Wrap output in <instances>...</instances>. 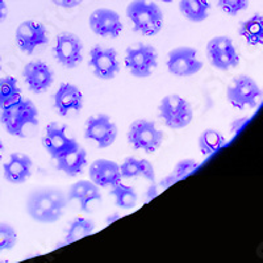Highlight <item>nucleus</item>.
Segmentation results:
<instances>
[{
	"mask_svg": "<svg viewBox=\"0 0 263 263\" xmlns=\"http://www.w3.org/2000/svg\"><path fill=\"white\" fill-rule=\"evenodd\" d=\"M67 194L55 187H42L33 190L27 199L28 215L40 224H54L65 213L69 204Z\"/></svg>",
	"mask_w": 263,
	"mask_h": 263,
	"instance_id": "obj_1",
	"label": "nucleus"
},
{
	"mask_svg": "<svg viewBox=\"0 0 263 263\" xmlns=\"http://www.w3.org/2000/svg\"><path fill=\"white\" fill-rule=\"evenodd\" d=\"M0 123L8 135L27 137V128L39 125V109L30 99L20 98L17 102L0 109Z\"/></svg>",
	"mask_w": 263,
	"mask_h": 263,
	"instance_id": "obj_2",
	"label": "nucleus"
},
{
	"mask_svg": "<svg viewBox=\"0 0 263 263\" xmlns=\"http://www.w3.org/2000/svg\"><path fill=\"white\" fill-rule=\"evenodd\" d=\"M126 17L135 32L146 37L157 36L164 24L163 11L154 0H132L126 7Z\"/></svg>",
	"mask_w": 263,
	"mask_h": 263,
	"instance_id": "obj_3",
	"label": "nucleus"
},
{
	"mask_svg": "<svg viewBox=\"0 0 263 263\" xmlns=\"http://www.w3.org/2000/svg\"><path fill=\"white\" fill-rule=\"evenodd\" d=\"M158 114L164 125L173 130L187 128L194 119V111L189 100L178 93H170L162 98Z\"/></svg>",
	"mask_w": 263,
	"mask_h": 263,
	"instance_id": "obj_4",
	"label": "nucleus"
},
{
	"mask_svg": "<svg viewBox=\"0 0 263 263\" xmlns=\"http://www.w3.org/2000/svg\"><path fill=\"white\" fill-rule=\"evenodd\" d=\"M125 67L135 78H149L158 67V51L149 44H136L125 50Z\"/></svg>",
	"mask_w": 263,
	"mask_h": 263,
	"instance_id": "obj_5",
	"label": "nucleus"
},
{
	"mask_svg": "<svg viewBox=\"0 0 263 263\" xmlns=\"http://www.w3.org/2000/svg\"><path fill=\"white\" fill-rule=\"evenodd\" d=\"M126 138L133 149L152 154L161 147L164 136L163 132L157 128L154 121L137 119L129 125Z\"/></svg>",
	"mask_w": 263,
	"mask_h": 263,
	"instance_id": "obj_6",
	"label": "nucleus"
},
{
	"mask_svg": "<svg viewBox=\"0 0 263 263\" xmlns=\"http://www.w3.org/2000/svg\"><path fill=\"white\" fill-rule=\"evenodd\" d=\"M262 98V90L249 75H238L227 88V99L237 109L255 108Z\"/></svg>",
	"mask_w": 263,
	"mask_h": 263,
	"instance_id": "obj_7",
	"label": "nucleus"
},
{
	"mask_svg": "<svg viewBox=\"0 0 263 263\" xmlns=\"http://www.w3.org/2000/svg\"><path fill=\"white\" fill-rule=\"evenodd\" d=\"M211 65L220 71H228L239 65V55L232 39L228 36L213 37L205 46Z\"/></svg>",
	"mask_w": 263,
	"mask_h": 263,
	"instance_id": "obj_8",
	"label": "nucleus"
},
{
	"mask_svg": "<svg viewBox=\"0 0 263 263\" xmlns=\"http://www.w3.org/2000/svg\"><path fill=\"white\" fill-rule=\"evenodd\" d=\"M119 129L114 120L105 114L90 116L84 124V138L95 142L99 149H107L115 144Z\"/></svg>",
	"mask_w": 263,
	"mask_h": 263,
	"instance_id": "obj_9",
	"label": "nucleus"
},
{
	"mask_svg": "<svg viewBox=\"0 0 263 263\" xmlns=\"http://www.w3.org/2000/svg\"><path fill=\"white\" fill-rule=\"evenodd\" d=\"M167 70L175 77H192L203 69V61L197 55V50L191 46H178L167 54Z\"/></svg>",
	"mask_w": 263,
	"mask_h": 263,
	"instance_id": "obj_10",
	"label": "nucleus"
},
{
	"mask_svg": "<svg viewBox=\"0 0 263 263\" xmlns=\"http://www.w3.org/2000/svg\"><path fill=\"white\" fill-rule=\"evenodd\" d=\"M54 57L66 69H75L83 61V41L74 33L62 32L55 37Z\"/></svg>",
	"mask_w": 263,
	"mask_h": 263,
	"instance_id": "obj_11",
	"label": "nucleus"
},
{
	"mask_svg": "<svg viewBox=\"0 0 263 263\" xmlns=\"http://www.w3.org/2000/svg\"><path fill=\"white\" fill-rule=\"evenodd\" d=\"M88 66L100 81H111L120 72V61L114 48L95 45L90 50Z\"/></svg>",
	"mask_w": 263,
	"mask_h": 263,
	"instance_id": "obj_12",
	"label": "nucleus"
},
{
	"mask_svg": "<svg viewBox=\"0 0 263 263\" xmlns=\"http://www.w3.org/2000/svg\"><path fill=\"white\" fill-rule=\"evenodd\" d=\"M15 40L18 49L23 53L30 55L36 51L37 48L48 44L49 34L44 24L33 20H25L18 24L15 33Z\"/></svg>",
	"mask_w": 263,
	"mask_h": 263,
	"instance_id": "obj_13",
	"label": "nucleus"
},
{
	"mask_svg": "<svg viewBox=\"0 0 263 263\" xmlns=\"http://www.w3.org/2000/svg\"><path fill=\"white\" fill-rule=\"evenodd\" d=\"M88 27L103 39H117L124 28L119 13L109 8L95 9L88 17Z\"/></svg>",
	"mask_w": 263,
	"mask_h": 263,
	"instance_id": "obj_14",
	"label": "nucleus"
},
{
	"mask_svg": "<svg viewBox=\"0 0 263 263\" xmlns=\"http://www.w3.org/2000/svg\"><path fill=\"white\" fill-rule=\"evenodd\" d=\"M23 78L30 92L44 93L54 83V72L48 63L42 61H30L23 69Z\"/></svg>",
	"mask_w": 263,
	"mask_h": 263,
	"instance_id": "obj_15",
	"label": "nucleus"
},
{
	"mask_svg": "<svg viewBox=\"0 0 263 263\" xmlns=\"http://www.w3.org/2000/svg\"><path fill=\"white\" fill-rule=\"evenodd\" d=\"M66 126L58 123H50L46 125L45 133L42 137V145L46 153L51 159H55L61 157L65 152L78 144L75 138L70 137L66 133Z\"/></svg>",
	"mask_w": 263,
	"mask_h": 263,
	"instance_id": "obj_16",
	"label": "nucleus"
},
{
	"mask_svg": "<svg viewBox=\"0 0 263 263\" xmlns=\"http://www.w3.org/2000/svg\"><path fill=\"white\" fill-rule=\"evenodd\" d=\"M83 93L79 90V87L72 83H67V82L61 83L53 96V104L55 108V112L62 117L81 111L83 108Z\"/></svg>",
	"mask_w": 263,
	"mask_h": 263,
	"instance_id": "obj_17",
	"label": "nucleus"
},
{
	"mask_svg": "<svg viewBox=\"0 0 263 263\" xmlns=\"http://www.w3.org/2000/svg\"><path fill=\"white\" fill-rule=\"evenodd\" d=\"M90 180L100 189H111L115 184L121 182L120 164L111 159L100 158L93 161L88 168Z\"/></svg>",
	"mask_w": 263,
	"mask_h": 263,
	"instance_id": "obj_18",
	"label": "nucleus"
},
{
	"mask_svg": "<svg viewBox=\"0 0 263 263\" xmlns=\"http://www.w3.org/2000/svg\"><path fill=\"white\" fill-rule=\"evenodd\" d=\"M33 161L24 153H12L3 164L4 179L11 184H23L32 175Z\"/></svg>",
	"mask_w": 263,
	"mask_h": 263,
	"instance_id": "obj_19",
	"label": "nucleus"
},
{
	"mask_svg": "<svg viewBox=\"0 0 263 263\" xmlns=\"http://www.w3.org/2000/svg\"><path fill=\"white\" fill-rule=\"evenodd\" d=\"M55 166L60 171L66 174L67 177H78L83 173L87 166V153L83 147L78 144L70 147L61 157L55 159Z\"/></svg>",
	"mask_w": 263,
	"mask_h": 263,
	"instance_id": "obj_20",
	"label": "nucleus"
},
{
	"mask_svg": "<svg viewBox=\"0 0 263 263\" xmlns=\"http://www.w3.org/2000/svg\"><path fill=\"white\" fill-rule=\"evenodd\" d=\"M69 201H78L82 212L88 213L91 211L90 204L93 201H102V194L96 184L91 180H79L75 182L67 191Z\"/></svg>",
	"mask_w": 263,
	"mask_h": 263,
	"instance_id": "obj_21",
	"label": "nucleus"
},
{
	"mask_svg": "<svg viewBox=\"0 0 263 263\" xmlns=\"http://www.w3.org/2000/svg\"><path fill=\"white\" fill-rule=\"evenodd\" d=\"M120 175L121 179H132V178H144L150 183L156 182V170L153 163L145 158L126 157L120 164Z\"/></svg>",
	"mask_w": 263,
	"mask_h": 263,
	"instance_id": "obj_22",
	"label": "nucleus"
},
{
	"mask_svg": "<svg viewBox=\"0 0 263 263\" xmlns=\"http://www.w3.org/2000/svg\"><path fill=\"white\" fill-rule=\"evenodd\" d=\"M238 34L251 46L263 44V15H253L239 24Z\"/></svg>",
	"mask_w": 263,
	"mask_h": 263,
	"instance_id": "obj_23",
	"label": "nucleus"
},
{
	"mask_svg": "<svg viewBox=\"0 0 263 263\" xmlns=\"http://www.w3.org/2000/svg\"><path fill=\"white\" fill-rule=\"evenodd\" d=\"M179 11L191 23H203L211 11L210 0H179Z\"/></svg>",
	"mask_w": 263,
	"mask_h": 263,
	"instance_id": "obj_24",
	"label": "nucleus"
},
{
	"mask_svg": "<svg viewBox=\"0 0 263 263\" xmlns=\"http://www.w3.org/2000/svg\"><path fill=\"white\" fill-rule=\"evenodd\" d=\"M225 137L221 132L217 129H205L197 138V146L201 154L211 156L225 145Z\"/></svg>",
	"mask_w": 263,
	"mask_h": 263,
	"instance_id": "obj_25",
	"label": "nucleus"
},
{
	"mask_svg": "<svg viewBox=\"0 0 263 263\" xmlns=\"http://www.w3.org/2000/svg\"><path fill=\"white\" fill-rule=\"evenodd\" d=\"M95 229V224L92 220L87 217H75L70 221L67 232H66V238L63 245L72 243L78 239L84 238V237L90 236Z\"/></svg>",
	"mask_w": 263,
	"mask_h": 263,
	"instance_id": "obj_26",
	"label": "nucleus"
},
{
	"mask_svg": "<svg viewBox=\"0 0 263 263\" xmlns=\"http://www.w3.org/2000/svg\"><path fill=\"white\" fill-rule=\"evenodd\" d=\"M20 98L21 88L18 87L17 79L11 75L0 78V109L17 102Z\"/></svg>",
	"mask_w": 263,
	"mask_h": 263,
	"instance_id": "obj_27",
	"label": "nucleus"
},
{
	"mask_svg": "<svg viewBox=\"0 0 263 263\" xmlns=\"http://www.w3.org/2000/svg\"><path fill=\"white\" fill-rule=\"evenodd\" d=\"M111 195L115 199V204L121 210H132L137 204L138 196L135 189L130 185H125L121 182L111 187Z\"/></svg>",
	"mask_w": 263,
	"mask_h": 263,
	"instance_id": "obj_28",
	"label": "nucleus"
},
{
	"mask_svg": "<svg viewBox=\"0 0 263 263\" xmlns=\"http://www.w3.org/2000/svg\"><path fill=\"white\" fill-rule=\"evenodd\" d=\"M17 243V232L11 224L0 222V253L11 250Z\"/></svg>",
	"mask_w": 263,
	"mask_h": 263,
	"instance_id": "obj_29",
	"label": "nucleus"
},
{
	"mask_svg": "<svg viewBox=\"0 0 263 263\" xmlns=\"http://www.w3.org/2000/svg\"><path fill=\"white\" fill-rule=\"evenodd\" d=\"M216 6L229 16H237L248 8L249 0H216Z\"/></svg>",
	"mask_w": 263,
	"mask_h": 263,
	"instance_id": "obj_30",
	"label": "nucleus"
},
{
	"mask_svg": "<svg viewBox=\"0 0 263 263\" xmlns=\"http://www.w3.org/2000/svg\"><path fill=\"white\" fill-rule=\"evenodd\" d=\"M199 167V163L197 161L192 158H184V159H180V161L177 162V164L174 166L173 171L171 173L177 177L178 180H182L184 179L185 177H189L190 174L192 171H195L196 168Z\"/></svg>",
	"mask_w": 263,
	"mask_h": 263,
	"instance_id": "obj_31",
	"label": "nucleus"
},
{
	"mask_svg": "<svg viewBox=\"0 0 263 263\" xmlns=\"http://www.w3.org/2000/svg\"><path fill=\"white\" fill-rule=\"evenodd\" d=\"M178 182H179V180L177 179V177H175L173 173L167 174L166 177H163L161 180H159V183H158L159 190L168 189V187H171V185L175 184V183H178Z\"/></svg>",
	"mask_w": 263,
	"mask_h": 263,
	"instance_id": "obj_32",
	"label": "nucleus"
},
{
	"mask_svg": "<svg viewBox=\"0 0 263 263\" xmlns=\"http://www.w3.org/2000/svg\"><path fill=\"white\" fill-rule=\"evenodd\" d=\"M249 120H250L249 117H239V119L233 120L229 125L230 132H232V133H238V132L249 123Z\"/></svg>",
	"mask_w": 263,
	"mask_h": 263,
	"instance_id": "obj_33",
	"label": "nucleus"
},
{
	"mask_svg": "<svg viewBox=\"0 0 263 263\" xmlns=\"http://www.w3.org/2000/svg\"><path fill=\"white\" fill-rule=\"evenodd\" d=\"M159 195V185L158 183L153 182L150 183L149 187H147L146 192H145V201L153 200L154 197H157Z\"/></svg>",
	"mask_w": 263,
	"mask_h": 263,
	"instance_id": "obj_34",
	"label": "nucleus"
},
{
	"mask_svg": "<svg viewBox=\"0 0 263 263\" xmlns=\"http://www.w3.org/2000/svg\"><path fill=\"white\" fill-rule=\"evenodd\" d=\"M55 6L61 8H75L83 2V0H51Z\"/></svg>",
	"mask_w": 263,
	"mask_h": 263,
	"instance_id": "obj_35",
	"label": "nucleus"
},
{
	"mask_svg": "<svg viewBox=\"0 0 263 263\" xmlns=\"http://www.w3.org/2000/svg\"><path fill=\"white\" fill-rule=\"evenodd\" d=\"M8 16V7L4 0H0V23H3Z\"/></svg>",
	"mask_w": 263,
	"mask_h": 263,
	"instance_id": "obj_36",
	"label": "nucleus"
},
{
	"mask_svg": "<svg viewBox=\"0 0 263 263\" xmlns=\"http://www.w3.org/2000/svg\"><path fill=\"white\" fill-rule=\"evenodd\" d=\"M120 217H121V215H120L119 212H115V213H112V215L107 216V218H105V224H107V225L112 224V222L117 221V220H119Z\"/></svg>",
	"mask_w": 263,
	"mask_h": 263,
	"instance_id": "obj_37",
	"label": "nucleus"
},
{
	"mask_svg": "<svg viewBox=\"0 0 263 263\" xmlns=\"http://www.w3.org/2000/svg\"><path fill=\"white\" fill-rule=\"evenodd\" d=\"M3 149H4L3 142H2V141H0V159H2V153H3Z\"/></svg>",
	"mask_w": 263,
	"mask_h": 263,
	"instance_id": "obj_38",
	"label": "nucleus"
},
{
	"mask_svg": "<svg viewBox=\"0 0 263 263\" xmlns=\"http://www.w3.org/2000/svg\"><path fill=\"white\" fill-rule=\"evenodd\" d=\"M154 2H163V3H171L174 0H154Z\"/></svg>",
	"mask_w": 263,
	"mask_h": 263,
	"instance_id": "obj_39",
	"label": "nucleus"
},
{
	"mask_svg": "<svg viewBox=\"0 0 263 263\" xmlns=\"http://www.w3.org/2000/svg\"><path fill=\"white\" fill-rule=\"evenodd\" d=\"M0 70H2V57H0Z\"/></svg>",
	"mask_w": 263,
	"mask_h": 263,
	"instance_id": "obj_40",
	"label": "nucleus"
}]
</instances>
